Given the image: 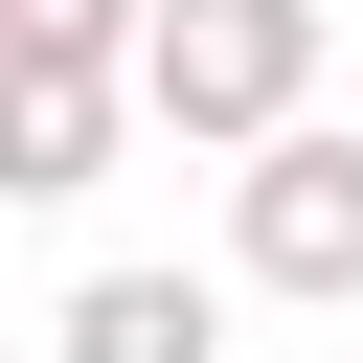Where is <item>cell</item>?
<instances>
[{"label":"cell","instance_id":"6da1fadb","mask_svg":"<svg viewBox=\"0 0 363 363\" xmlns=\"http://www.w3.org/2000/svg\"><path fill=\"white\" fill-rule=\"evenodd\" d=\"M318 0H159L136 23V91H159V136H204V159H250V136H295L318 113Z\"/></svg>","mask_w":363,"mask_h":363},{"label":"cell","instance_id":"7a4b0ae2","mask_svg":"<svg viewBox=\"0 0 363 363\" xmlns=\"http://www.w3.org/2000/svg\"><path fill=\"white\" fill-rule=\"evenodd\" d=\"M227 272H250V295H363V136H340V113L250 136V182H227Z\"/></svg>","mask_w":363,"mask_h":363},{"label":"cell","instance_id":"3957f363","mask_svg":"<svg viewBox=\"0 0 363 363\" xmlns=\"http://www.w3.org/2000/svg\"><path fill=\"white\" fill-rule=\"evenodd\" d=\"M45 363H227V272H68Z\"/></svg>","mask_w":363,"mask_h":363},{"label":"cell","instance_id":"277c9868","mask_svg":"<svg viewBox=\"0 0 363 363\" xmlns=\"http://www.w3.org/2000/svg\"><path fill=\"white\" fill-rule=\"evenodd\" d=\"M159 91L136 68H91V45H23V204H68V182H113V136H136Z\"/></svg>","mask_w":363,"mask_h":363},{"label":"cell","instance_id":"5b68a950","mask_svg":"<svg viewBox=\"0 0 363 363\" xmlns=\"http://www.w3.org/2000/svg\"><path fill=\"white\" fill-rule=\"evenodd\" d=\"M136 23L159 0H0V45H91V68H136Z\"/></svg>","mask_w":363,"mask_h":363}]
</instances>
